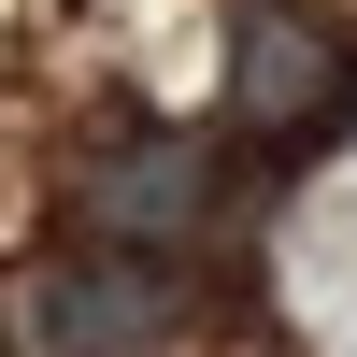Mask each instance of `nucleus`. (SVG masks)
<instances>
[{
	"mask_svg": "<svg viewBox=\"0 0 357 357\" xmlns=\"http://www.w3.org/2000/svg\"><path fill=\"white\" fill-rule=\"evenodd\" d=\"M72 215L86 243H143V257H186L200 229L229 215V158L200 129H114L100 158L72 172Z\"/></svg>",
	"mask_w": 357,
	"mask_h": 357,
	"instance_id": "f257e3e1",
	"label": "nucleus"
},
{
	"mask_svg": "<svg viewBox=\"0 0 357 357\" xmlns=\"http://www.w3.org/2000/svg\"><path fill=\"white\" fill-rule=\"evenodd\" d=\"M357 86H343V29L314 0H243L229 15V129L243 143H314L343 129Z\"/></svg>",
	"mask_w": 357,
	"mask_h": 357,
	"instance_id": "f03ea898",
	"label": "nucleus"
},
{
	"mask_svg": "<svg viewBox=\"0 0 357 357\" xmlns=\"http://www.w3.org/2000/svg\"><path fill=\"white\" fill-rule=\"evenodd\" d=\"M158 329H172V257H143V243L43 257L15 286V357H143Z\"/></svg>",
	"mask_w": 357,
	"mask_h": 357,
	"instance_id": "7ed1b4c3",
	"label": "nucleus"
}]
</instances>
